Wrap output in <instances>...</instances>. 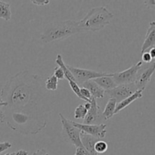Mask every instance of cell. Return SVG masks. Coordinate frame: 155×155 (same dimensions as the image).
<instances>
[{
	"instance_id": "52a82bcc",
	"label": "cell",
	"mask_w": 155,
	"mask_h": 155,
	"mask_svg": "<svg viewBox=\"0 0 155 155\" xmlns=\"http://www.w3.org/2000/svg\"><path fill=\"white\" fill-rule=\"evenodd\" d=\"M68 68L71 73L72 74L73 77L75 79L76 83L78 86H82L85 82L89 80H94V79L98 78L101 77H106V76H111L112 74H107L104 72H97V71H91L87 69H82L79 68H74L71 65H67Z\"/></svg>"
},
{
	"instance_id": "1f68e13d",
	"label": "cell",
	"mask_w": 155,
	"mask_h": 155,
	"mask_svg": "<svg viewBox=\"0 0 155 155\" xmlns=\"http://www.w3.org/2000/svg\"><path fill=\"white\" fill-rule=\"evenodd\" d=\"M15 155H28L29 153L28 151H24V150H19L17 152H15Z\"/></svg>"
},
{
	"instance_id": "d6986e66",
	"label": "cell",
	"mask_w": 155,
	"mask_h": 155,
	"mask_svg": "<svg viewBox=\"0 0 155 155\" xmlns=\"http://www.w3.org/2000/svg\"><path fill=\"white\" fill-rule=\"evenodd\" d=\"M44 87L47 91H56L58 87V80L53 74H51L45 80Z\"/></svg>"
},
{
	"instance_id": "e575fe53",
	"label": "cell",
	"mask_w": 155,
	"mask_h": 155,
	"mask_svg": "<svg viewBox=\"0 0 155 155\" xmlns=\"http://www.w3.org/2000/svg\"><path fill=\"white\" fill-rule=\"evenodd\" d=\"M15 152H12V153H7V154H5V155H15Z\"/></svg>"
},
{
	"instance_id": "ba28073f",
	"label": "cell",
	"mask_w": 155,
	"mask_h": 155,
	"mask_svg": "<svg viewBox=\"0 0 155 155\" xmlns=\"http://www.w3.org/2000/svg\"><path fill=\"white\" fill-rule=\"evenodd\" d=\"M137 90L138 89L135 83H131V84L127 85H119L110 90L105 91V92L110 97V98H114L116 100L117 104L133 95Z\"/></svg>"
},
{
	"instance_id": "4dcf8cb0",
	"label": "cell",
	"mask_w": 155,
	"mask_h": 155,
	"mask_svg": "<svg viewBox=\"0 0 155 155\" xmlns=\"http://www.w3.org/2000/svg\"><path fill=\"white\" fill-rule=\"evenodd\" d=\"M32 155H49V154H48V152L45 151V149H44V148H42V149L37 150L36 152L33 153V154Z\"/></svg>"
},
{
	"instance_id": "5b68a950",
	"label": "cell",
	"mask_w": 155,
	"mask_h": 155,
	"mask_svg": "<svg viewBox=\"0 0 155 155\" xmlns=\"http://www.w3.org/2000/svg\"><path fill=\"white\" fill-rule=\"evenodd\" d=\"M59 117L62 126L61 136L64 142L74 145L76 148L83 147L80 139L81 130L74 127L71 123V120L64 117L62 114H59Z\"/></svg>"
},
{
	"instance_id": "6da1fadb",
	"label": "cell",
	"mask_w": 155,
	"mask_h": 155,
	"mask_svg": "<svg viewBox=\"0 0 155 155\" xmlns=\"http://www.w3.org/2000/svg\"><path fill=\"white\" fill-rule=\"evenodd\" d=\"M0 98L7 104L5 110L48 116L52 102L42 85V77L27 70L20 71L8 80Z\"/></svg>"
},
{
	"instance_id": "7a4b0ae2",
	"label": "cell",
	"mask_w": 155,
	"mask_h": 155,
	"mask_svg": "<svg viewBox=\"0 0 155 155\" xmlns=\"http://www.w3.org/2000/svg\"><path fill=\"white\" fill-rule=\"evenodd\" d=\"M3 113V123H5L12 130L24 136L37 134L47 126L48 117L45 115L5 109Z\"/></svg>"
},
{
	"instance_id": "d4e9b609",
	"label": "cell",
	"mask_w": 155,
	"mask_h": 155,
	"mask_svg": "<svg viewBox=\"0 0 155 155\" xmlns=\"http://www.w3.org/2000/svg\"><path fill=\"white\" fill-rule=\"evenodd\" d=\"M142 63L145 64H148L151 63L153 61L154 59L151 57L149 52L148 51H145V52L142 53Z\"/></svg>"
},
{
	"instance_id": "44dd1931",
	"label": "cell",
	"mask_w": 155,
	"mask_h": 155,
	"mask_svg": "<svg viewBox=\"0 0 155 155\" xmlns=\"http://www.w3.org/2000/svg\"><path fill=\"white\" fill-rule=\"evenodd\" d=\"M87 111L88 110L85 108L83 104H80L75 109V111H74V117L76 119H84L86 114H87Z\"/></svg>"
},
{
	"instance_id": "277c9868",
	"label": "cell",
	"mask_w": 155,
	"mask_h": 155,
	"mask_svg": "<svg viewBox=\"0 0 155 155\" xmlns=\"http://www.w3.org/2000/svg\"><path fill=\"white\" fill-rule=\"evenodd\" d=\"M113 18V14L104 6L93 8L81 21H78V28L80 33L99 31L110 24Z\"/></svg>"
},
{
	"instance_id": "9a60e30c",
	"label": "cell",
	"mask_w": 155,
	"mask_h": 155,
	"mask_svg": "<svg viewBox=\"0 0 155 155\" xmlns=\"http://www.w3.org/2000/svg\"><path fill=\"white\" fill-rule=\"evenodd\" d=\"M142 96H143V91L137 90L136 92H135L133 95L129 96L128 98H125V99L123 100L122 101L117 103L116 105V108H115L114 110V115L118 114L119 112H120L122 110H124L125 107H128L130 104H131L132 103L134 102L135 101L142 98Z\"/></svg>"
},
{
	"instance_id": "d6a6232c",
	"label": "cell",
	"mask_w": 155,
	"mask_h": 155,
	"mask_svg": "<svg viewBox=\"0 0 155 155\" xmlns=\"http://www.w3.org/2000/svg\"><path fill=\"white\" fill-rule=\"evenodd\" d=\"M148 52H149L150 55H151V57L153 59H154L155 58V48H151V49L148 51Z\"/></svg>"
},
{
	"instance_id": "7c38bea8",
	"label": "cell",
	"mask_w": 155,
	"mask_h": 155,
	"mask_svg": "<svg viewBox=\"0 0 155 155\" xmlns=\"http://www.w3.org/2000/svg\"><path fill=\"white\" fill-rule=\"evenodd\" d=\"M155 48V22L151 21L149 24L148 30H147L145 39L141 50V54L148 51L151 48Z\"/></svg>"
},
{
	"instance_id": "f1b7e54d",
	"label": "cell",
	"mask_w": 155,
	"mask_h": 155,
	"mask_svg": "<svg viewBox=\"0 0 155 155\" xmlns=\"http://www.w3.org/2000/svg\"><path fill=\"white\" fill-rule=\"evenodd\" d=\"M74 155H89L88 151L84 148V147H79L76 149V152Z\"/></svg>"
},
{
	"instance_id": "e0dca14e",
	"label": "cell",
	"mask_w": 155,
	"mask_h": 155,
	"mask_svg": "<svg viewBox=\"0 0 155 155\" xmlns=\"http://www.w3.org/2000/svg\"><path fill=\"white\" fill-rule=\"evenodd\" d=\"M116 100L114 99V98H110L108 100L105 107H104V111L101 114V117H102L103 119L107 120L110 119L114 115V110L115 108H116Z\"/></svg>"
},
{
	"instance_id": "9c48e42d",
	"label": "cell",
	"mask_w": 155,
	"mask_h": 155,
	"mask_svg": "<svg viewBox=\"0 0 155 155\" xmlns=\"http://www.w3.org/2000/svg\"><path fill=\"white\" fill-rule=\"evenodd\" d=\"M73 125L83 133H86L91 136L100 139L105 137L107 133V125L104 124H78L71 120Z\"/></svg>"
},
{
	"instance_id": "484cf974",
	"label": "cell",
	"mask_w": 155,
	"mask_h": 155,
	"mask_svg": "<svg viewBox=\"0 0 155 155\" xmlns=\"http://www.w3.org/2000/svg\"><path fill=\"white\" fill-rule=\"evenodd\" d=\"M12 145L9 142H0V154L2 153L3 151H6V150L12 148Z\"/></svg>"
},
{
	"instance_id": "8992f818",
	"label": "cell",
	"mask_w": 155,
	"mask_h": 155,
	"mask_svg": "<svg viewBox=\"0 0 155 155\" xmlns=\"http://www.w3.org/2000/svg\"><path fill=\"white\" fill-rule=\"evenodd\" d=\"M142 65H143V63L142 61L137 62L125 71L113 74L112 78L117 86L135 83L137 78L138 73L142 68Z\"/></svg>"
},
{
	"instance_id": "30bf717a",
	"label": "cell",
	"mask_w": 155,
	"mask_h": 155,
	"mask_svg": "<svg viewBox=\"0 0 155 155\" xmlns=\"http://www.w3.org/2000/svg\"><path fill=\"white\" fill-rule=\"evenodd\" d=\"M155 62L153 61L151 63L148 64V65H145L143 71L140 69L137 75L135 85L138 90L144 91L148 86V83L151 81V79L152 75L154 74L155 71Z\"/></svg>"
},
{
	"instance_id": "2e32d148",
	"label": "cell",
	"mask_w": 155,
	"mask_h": 155,
	"mask_svg": "<svg viewBox=\"0 0 155 155\" xmlns=\"http://www.w3.org/2000/svg\"><path fill=\"white\" fill-rule=\"evenodd\" d=\"M112 74L111 76H106V77H98V78L94 79L93 80L95 83L98 85L101 89H104V91H108L110 89H114V88L116 87L117 85L115 83V82L114 81L113 78H112Z\"/></svg>"
},
{
	"instance_id": "836d02e7",
	"label": "cell",
	"mask_w": 155,
	"mask_h": 155,
	"mask_svg": "<svg viewBox=\"0 0 155 155\" xmlns=\"http://www.w3.org/2000/svg\"><path fill=\"white\" fill-rule=\"evenodd\" d=\"M83 105H84V107H85V108L86 109V110H89V109H90V107H91V103H90V101H89V102H86V104H83Z\"/></svg>"
},
{
	"instance_id": "83f0119b",
	"label": "cell",
	"mask_w": 155,
	"mask_h": 155,
	"mask_svg": "<svg viewBox=\"0 0 155 155\" xmlns=\"http://www.w3.org/2000/svg\"><path fill=\"white\" fill-rule=\"evenodd\" d=\"M32 3L38 6H43L49 4V0H32Z\"/></svg>"
},
{
	"instance_id": "cb8c5ba5",
	"label": "cell",
	"mask_w": 155,
	"mask_h": 155,
	"mask_svg": "<svg viewBox=\"0 0 155 155\" xmlns=\"http://www.w3.org/2000/svg\"><path fill=\"white\" fill-rule=\"evenodd\" d=\"M80 94H81L82 96H83L85 99L87 100L89 102L91 101V99H92V95H91L90 92H89V91L87 89H86V88H83V87L80 88Z\"/></svg>"
},
{
	"instance_id": "3957f363",
	"label": "cell",
	"mask_w": 155,
	"mask_h": 155,
	"mask_svg": "<svg viewBox=\"0 0 155 155\" xmlns=\"http://www.w3.org/2000/svg\"><path fill=\"white\" fill-rule=\"evenodd\" d=\"M77 33H80L78 28V21L68 20L47 24L40 39L43 43L47 44L65 39Z\"/></svg>"
},
{
	"instance_id": "5bb4252c",
	"label": "cell",
	"mask_w": 155,
	"mask_h": 155,
	"mask_svg": "<svg viewBox=\"0 0 155 155\" xmlns=\"http://www.w3.org/2000/svg\"><path fill=\"white\" fill-rule=\"evenodd\" d=\"M82 86H83V88H86V89H87L89 91L91 95H92V98H95V99H96V98H104L105 91L103 89H101L92 80L85 82Z\"/></svg>"
},
{
	"instance_id": "603a6c76",
	"label": "cell",
	"mask_w": 155,
	"mask_h": 155,
	"mask_svg": "<svg viewBox=\"0 0 155 155\" xmlns=\"http://www.w3.org/2000/svg\"><path fill=\"white\" fill-rule=\"evenodd\" d=\"M53 75L57 78V80H63L64 79V71H62L61 68H59V67L54 68Z\"/></svg>"
},
{
	"instance_id": "8fae6325",
	"label": "cell",
	"mask_w": 155,
	"mask_h": 155,
	"mask_svg": "<svg viewBox=\"0 0 155 155\" xmlns=\"http://www.w3.org/2000/svg\"><path fill=\"white\" fill-rule=\"evenodd\" d=\"M90 103L91 107L89 110H88L83 120V124H95V123H97L101 119V110L99 106L97 104L96 99L92 98Z\"/></svg>"
},
{
	"instance_id": "ac0fdd59",
	"label": "cell",
	"mask_w": 155,
	"mask_h": 155,
	"mask_svg": "<svg viewBox=\"0 0 155 155\" xmlns=\"http://www.w3.org/2000/svg\"><path fill=\"white\" fill-rule=\"evenodd\" d=\"M12 18L11 6L8 3L0 1V18L8 21Z\"/></svg>"
},
{
	"instance_id": "7402d4cb",
	"label": "cell",
	"mask_w": 155,
	"mask_h": 155,
	"mask_svg": "<svg viewBox=\"0 0 155 155\" xmlns=\"http://www.w3.org/2000/svg\"><path fill=\"white\" fill-rule=\"evenodd\" d=\"M68 83H69V85H70V86H71V89H72L73 92H74V93L77 95V96L80 99L83 100V101H86V102H89L87 100L85 99V98L81 95V94H80V87L78 86V84L76 83V81H74V80H68Z\"/></svg>"
},
{
	"instance_id": "f546056e",
	"label": "cell",
	"mask_w": 155,
	"mask_h": 155,
	"mask_svg": "<svg viewBox=\"0 0 155 155\" xmlns=\"http://www.w3.org/2000/svg\"><path fill=\"white\" fill-rule=\"evenodd\" d=\"M144 4L146 5V7L150 9H153L154 10L155 8V1L154 0H150V1H143Z\"/></svg>"
},
{
	"instance_id": "4fadbf2b",
	"label": "cell",
	"mask_w": 155,
	"mask_h": 155,
	"mask_svg": "<svg viewBox=\"0 0 155 155\" xmlns=\"http://www.w3.org/2000/svg\"><path fill=\"white\" fill-rule=\"evenodd\" d=\"M80 139H81L82 145L88 151L89 155H98L95 151V145L100 139L89 136L83 132H81V134H80Z\"/></svg>"
},
{
	"instance_id": "4316f807",
	"label": "cell",
	"mask_w": 155,
	"mask_h": 155,
	"mask_svg": "<svg viewBox=\"0 0 155 155\" xmlns=\"http://www.w3.org/2000/svg\"><path fill=\"white\" fill-rule=\"evenodd\" d=\"M7 106V104L0 98V123H3V117H4V113H3V108Z\"/></svg>"
},
{
	"instance_id": "ffe728a7",
	"label": "cell",
	"mask_w": 155,
	"mask_h": 155,
	"mask_svg": "<svg viewBox=\"0 0 155 155\" xmlns=\"http://www.w3.org/2000/svg\"><path fill=\"white\" fill-rule=\"evenodd\" d=\"M108 145L104 141H98L95 145V151L97 154H104L107 151Z\"/></svg>"
}]
</instances>
